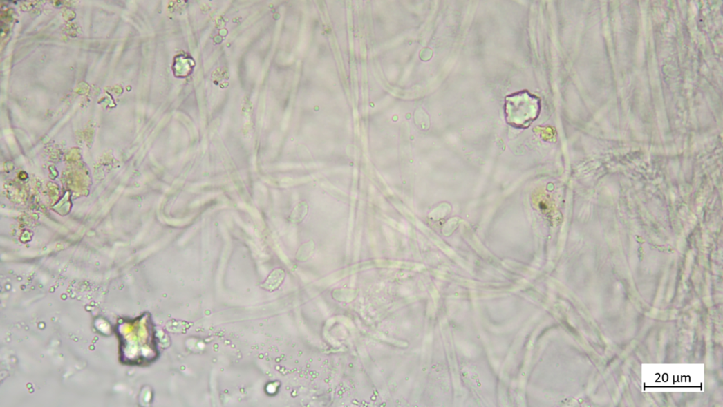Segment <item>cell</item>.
<instances>
[{"mask_svg": "<svg viewBox=\"0 0 723 407\" xmlns=\"http://www.w3.org/2000/svg\"><path fill=\"white\" fill-rule=\"evenodd\" d=\"M541 110V100L528 91L514 93L505 100V119L515 129L529 128L539 117Z\"/></svg>", "mask_w": 723, "mask_h": 407, "instance_id": "6da1fadb", "label": "cell"}, {"mask_svg": "<svg viewBox=\"0 0 723 407\" xmlns=\"http://www.w3.org/2000/svg\"><path fill=\"white\" fill-rule=\"evenodd\" d=\"M308 207L306 202L299 203L291 214V221L294 223L302 222L308 213Z\"/></svg>", "mask_w": 723, "mask_h": 407, "instance_id": "7a4b0ae2", "label": "cell"}]
</instances>
